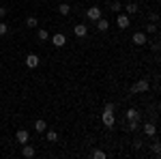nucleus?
<instances>
[{
  "label": "nucleus",
  "mask_w": 161,
  "mask_h": 159,
  "mask_svg": "<svg viewBox=\"0 0 161 159\" xmlns=\"http://www.w3.org/2000/svg\"><path fill=\"white\" fill-rule=\"evenodd\" d=\"M26 26H28V28H37V26H39L37 17H28V20H26Z\"/></svg>",
  "instance_id": "obj_19"
},
{
  "label": "nucleus",
  "mask_w": 161,
  "mask_h": 159,
  "mask_svg": "<svg viewBox=\"0 0 161 159\" xmlns=\"http://www.w3.org/2000/svg\"><path fill=\"white\" fill-rule=\"evenodd\" d=\"M127 129H129V131H137V121H129Z\"/></svg>",
  "instance_id": "obj_22"
},
{
  "label": "nucleus",
  "mask_w": 161,
  "mask_h": 159,
  "mask_svg": "<svg viewBox=\"0 0 161 159\" xmlns=\"http://www.w3.org/2000/svg\"><path fill=\"white\" fill-rule=\"evenodd\" d=\"M131 41H133L136 45H144V43L148 41V37H146V32H136V35L131 37Z\"/></svg>",
  "instance_id": "obj_6"
},
{
  "label": "nucleus",
  "mask_w": 161,
  "mask_h": 159,
  "mask_svg": "<svg viewBox=\"0 0 161 159\" xmlns=\"http://www.w3.org/2000/svg\"><path fill=\"white\" fill-rule=\"evenodd\" d=\"M4 15H7V9H4V7H0V17H4Z\"/></svg>",
  "instance_id": "obj_27"
},
{
  "label": "nucleus",
  "mask_w": 161,
  "mask_h": 159,
  "mask_svg": "<svg viewBox=\"0 0 161 159\" xmlns=\"http://www.w3.org/2000/svg\"><path fill=\"white\" fill-rule=\"evenodd\" d=\"M148 80H140V82H136V84L131 86V88H129V93H131V95H136V93H146V90H148Z\"/></svg>",
  "instance_id": "obj_2"
},
{
  "label": "nucleus",
  "mask_w": 161,
  "mask_h": 159,
  "mask_svg": "<svg viewBox=\"0 0 161 159\" xmlns=\"http://www.w3.org/2000/svg\"><path fill=\"white\" fill-rule=\"evenodd\" d=\"M26 67H28V69H37L39 67V56L37 54H28V56H26Z\"/></svg>",
  "instance_id": "obj_3"
},
{
  "label": "nucleus",
  "mask_w": 161,
  "mask_h": 159,
  "mask_svg": "<svg viewBox=\"0 0 161 159\" xmlns=\"http://www.w3.org/2000/svg\"><path fill=\"white\" fill-rule=\"evenodd\" d=\"M146 32H148V35L157 32V24H146Z\"/></svg>",
  "instance_id": "obj_23"
},
{
  "label": "nucleus",
  "mask_w": 161,
  "mask_h": 159,
  "mask_svg": "<svg viewBox=\"0 0 161 159\" xmlns=\"http://www.w3.org/2000/svg\"><path fill=\"white\" fill-rule=\"evenodd\" d=\"M73 32H75V37H77V39H84V37L88 35V28H86V24H75Z\"/></svg>",
  "instance_id": "obj_5"
},
{
  "label": "nucleus",
  "mask_w": 161,
  "mask_h": 159,
  "mask_svg": "<svg viewBox=\"0 0 161 159\" xmlns=\"http://www.w3.org/2000/svg\"><path fill=\"white\" fill-rule=\"evenodd\" d=\"M37 37L41 39V41H47V39H50V32H47L45 28H41V30H39V32H37Z\"/></svg>",
  "instance_id": "obj_18"
},
{
  "label": "nucleus",
  "mask_w": 161,
  "mask_h": 159,
  "mask_svg": "<svg viewBox=\"0 0 161 159\" xmlns=\"http://www.w3.org/2000/svg\"><path fill=\"white\" fill-rule=\"evenodd\" d=\"M125 9H127V15L131 17V15H136V13H137V4H136V2H129V4H125Z\"/></svg>",
  "instance_id": "obj_15"
},
{
  "label": "nucleus",
  "mask_w": 161,
  "mask_h": 159,
  "mask_svg": "<svg viewBox=\"0 0 161 159\" xmlns=\"http://www.w3.org/2000/svg\"><path fill=\"white\" fill-rule=\"evenodd\" d=\"M120 9H123V4H120L118 0H114V2H112V11H114V13H120Z\"/></svg>",
  "instance_id": "obj_20"
},
{
  "label": "nucleus",
  "mask_w": 161,
  "mask_h": 159,
  "mask_svg": "<svg viewBox=\"0 0 161 159\" xmlns=\"http://www.w3.org/2000/svg\"><path fill=\"white\" fill-rule=\"evenodd\" d=\"M125 116H127V121H140V112L133 110V108H131V110H127Z\"/></svg>",
  "instance_id": "obj_14"
},
{
  "label": "nucleus",
  "mask_w": 161,
  "mask_h": 159,
  "mask_svg": "<svg viewBox=\"0 0 161 159\" xmlns=\"http://www.w3.org/2000/svg\"><path fill=\"white\" fill-rule=\"evenodd\" d=\"M142 146H144V142H142L140 138H136V140H133V148H136V150H140Z\"/></svg>",
  "instance_id": "obj_25"
},
{
  "label": "nucleus",
  "mask_w": 161,
  "mask_h": 159,
  "mask_svg": "<svg viewBox=\"0 0 161 159\" xmlns=\"http://www.w3.org/2000/svg\"><path fill=\"white\" fill-rule=\"evenodd\" d=\"M155 140H153V153H155V157H159L161 155V142H159V138L157 135H153Z\"/></svg>",
  "instance_id": "obj_12"
},
{
  "label": "nucleus",
  "mask_w": 161,
  "mask_h": 159,
  "mask_svg": "<svg viewBox=\"0 0 161 159\" xmlns=\"http://www.w3.org/2000/svg\"><path fill=\"white\" fill-rule=\"evenodd\" d=\"M58 13H60V15H69V13H71V7H69L67 2H62L60 7H58Z\"/></svg>",
  "instance_id": "obj_17"
},
{
  "label": "nucleus",
  "mask_w": 161,
  "mask_h": 159,
  "mask_svg": "<svg viewBox=\"0 0 161 159\" xmlns=\"http://www.w3.org/2000/svg\"><path fill=\"white\" fill-rule=\"evenodd\" d=\"M101 121H103V125H105L108 129H114V122H116V118H114V110H103Z\"/></svg>",
  "instance_id": "obj_1"
},
{
  "label": "nucleus",
  "mask_w": 161,
  "mask_h": 159,
  "mask_svg": "<svg viewBox=\"0 0 161 159\" xmlns=\"http://www.w3.org/2000/svg\"><path fill=\"white\" fill-rule=\"evenodd\" d=\"M144 133L148 135V138L157 135V127H155V122H146V125H144Z\"/></svg>",
  "instance_id": "obj_9"
},
{
  "label": "nucleus",
  "mask_w": 161,
  "mask_h": 159,
  "mask_svg": "<svg viewBox=\"0 0 161 159\" xmlns=\"http://www.w3.org/2000/svg\"><path fill=\"white\" fill-rule=\"evenodd\" d=\"M92 157H95V159H105V153L97 148V150H92Z\"/></svg>",
  "instance_id": "obj_21"
},
{
  "label": "nucleus",
  "mask_w": 161,
  "mask_h": 159,
  "mask_svg": "<svg viewBox=\"0 0 161 159\" xmlns=\"http://www.w3.org/2000/svg\"><path fill=\"white\" fill-rule=\"evenodd\" d=\"M129 22H131V20H129V15H127V13H125V15H118V20H116V26H118V28H127V26H129Z\"/></svg>",
  "instance_id": "obj_8"
},
{
  "label": "nucleus",
  "mask_w": 161,
  "mask_h": 159,
  "mask_svg": "<svg viewBox=\"0 0 161 159\" xmlns=\"http://www.w3.org/2000/svg\"><path fill=\"white\" fill-rule=\"evenodd\" d=\"M47 140H50V142H56V140H58V133H56V131H47Z\"/></svg>",
  "instance_id": "obj_24"
},
{
  "label": "nucleus",
  "mask_w": 161,
  "mask_h": 159,
  "mask_svg": "<svg viewBox=\"0 0 161 159\" xmlns=\"http://www.w3.org/2000/svg\"><path fill=\"white\" fill-rule=\"evenodd\" d=\"M108 28H110V22H108L105 17H99V20H97V30H99V32H105Z\"/></svg>",
  "instance_id": "obj_10"
},
{
  "label": "nucleus",
  "mask_w": 161,
  "mask_h": 159,
  "mask_svg": "<svg viewBox=\"0 0 161 159\" xmlns=\"http://www.w3.org/2000/svg\"><path fill=\"white\" fill-rule=\"evenodd\" d=\"M7 32H9V26H7V24H0V37H2V35H7Z\"/></svg>",
  "instance_id": "obj_26"
},
{
  "label": "nucleus",
  "mask_w": 161,
  "mask_h": 159,
  "mask_svg": "<svg viewBox=\"0 0 161 159\" xmlns=\"http://www.w3.org/2000/svg\"><path fill=\"white\" fill-rule=\"evenodd\" d=\"M86 15H88V20H92V22H97L99 17H103V15H101V9H99V7H90V9L86 11Z\"/></svg>",
  "instance_id": "obj_4"
},
{
  "label": "nucleus",
  "mask_w": 161,
  "mask_h": 159,
  "mask_svg": "<svg viewBox=\"0 0 161 159\" xmlns=\"http://www.w3.org/2000/svg\"><path fill=\"white\" fill-rule=\"evenodd\" d=\"M52 43H54L56 48H64V43H67V37L58 32V35H54V37H52Z\"/></svg>",
  "instance_id": "obj_7"
},
{
  "label": "nucleus",
  "mask_w": 161,
  "mask_h": 159,
  "mask_svg": "<svg viewBox=\"0 0 161 159\" xmlns=\"http://www.w3.org/2000/svg\"><path fill=\"white\" fill-rule=\"evenodd\" d=\"M15 138H17L19 144H26V142H28V131H26V129H19V131L15 133Z\"/></svg>",
  "instance_id": "obj_11"
},
{
  "label": "nucleus",
  "mask_w": 161,
  "mask_h": 159,
  "mask_svg": "<svg viewBox=\"0 0 161 159\" xmlns=\"http://www.w3.org/2000/svg\"><path fill=\"white\" fill-rule=\"evenodd\" d=\"M45 129H47V125H45V121H43V118H39V121L35 122V131H39V133H43Z\"/></svg>",
  "instance_id": "obj_16"
},
{
  "label": "nucleus",
  "mask_w": 161,
  "mask_h": 159,
  "mask_svg": "<svg viewBox=\"0 0 161 159\" xmlns=\"http://www.w3.org/2000/svg\"><path fill=\"white\" fill-rule=\"evenodd\" d=\"M22 155H24V157H28V159H30V157H35V148H32L30 144H28V142H26L24 148H22Z\"/></svg>",
  "instance_id": "obj_13"
}]
</instances>
